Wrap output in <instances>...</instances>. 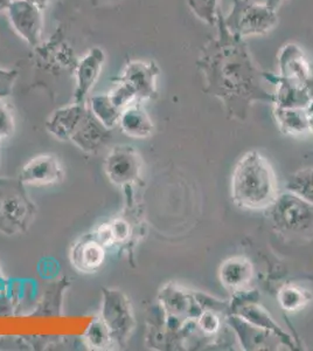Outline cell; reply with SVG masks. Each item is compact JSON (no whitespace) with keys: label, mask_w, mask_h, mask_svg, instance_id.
Wrapping results in <instances>:
<instances>
[{"label":"cell","mask_w":313,"mask_h":351,"mask_svg":"<svg viewBox=\"0 0 313 351\" xmlns=\"http://www.w3.org/2000/svg\"><path fill=\"white\" fill-rule=\"evenodd\" d=\"M216 34L199 53L197 67L203 77V90L221 101L227 112L243 120L256 101L274 102L266 88L264 72L258 67L245 39L231 34L218 12Z\"/></svg>","instance_id":"1"},{"label":"cell","mask_w":313,"mask_h":351,"mask_svg":"<svg viewBox=\"0 0 313 351\" xmlns=\"http://www.w3.org/2000/svg\"><path fill=\"white\" fill-rule=\"evenodd\" d=\"M231 195L241 208H269L277 198V182L269 162L258 152H248L238 160L231 178Z\"/></svg>","instance_id":"2"},{"label":"cell","mask_w":313,"mask_h":351,"mask_svg":"<svg viewBox=\"0 0 313 351\" xmlns=\"http://www.w3.org/2000/svg\"><path fill=\"white\" fill-rule=\"evenodd\" d=\"M36 205L19 178L0 177V233L16 236L27 231L36 219Z\"/></svg>","instance_id":"3"},{"label":"cell","mask_w":313,"mask_h":351,"mask_svg":"<svg viewBox=\"0 0 313 351\" xmlns=\"http://www.w3.org/2000/svg\"><path fill=\"white\" fill-rule=\"evenodd\" d=\"M223 23L231 34L245 39L271 32L278 24V14L264 3L233 0L230 12L223 16Z\"/></svg>","instance_id":"4"},{"label":"cell","mask_w":313,"mask_h":351,"mask_svg":"<svg viewBox=\"0 0 313 351\" xmlns=\"http://www.w3.org/2000/svg\"><path fill=\"white\" fill-rule=\"evenodd\" d=\"M270 208L275 228L284 234L308 237L313 234V204L292 192L277 196Z\"/></svg>","instance_id":"5"},{"label":"cell","mask_w":313,"mask_h":351,"mask_svg":"<svg viewBox=\"0 0 313 351\" xmlns=\"http://www.w3.org/2000/svg\"><path fill=\"white\" fill-rule=\"evenodd\" d=\"M101 319L109 330L115 347H123L135 327V319L130 301L118 289H102Z\"/></svg>","instance_id":"6"},{"label":"cell","mask_w":313,"mask_h":351,"mask_svg":"<svg viewBox=\"0 0 313 351\" xmlns=\"http://www.w3.org/2000/svg\"><path fill=\"white\" fill-rule=\"evenodd\" d=\"M6 12L16 34L31 47L39 46L44 31L42 10L28 0H12Z\"/></svg>","instance_id":"7"},{"label":"cell","mask_w":313,"mask_h":351,"mask_svg":"<svg viewBox=\"0 0 313 351\" xmlns=\"http://www.w3.org/2000/svg\"><path fill=\"white\" fill-rule=\"evenodd\" d=\"M142 162L138 152L129 145H117L112 148L104 162V171L111 183L127 186L137 180Z\"/></svg>","instance_id":"8"},{"label":"cell","mask_w":313,"mask_h":351,"mask_svg":"<svg viewBox=\"0 0 313 351\" xmlns=\"http://www.w3.org/2000/svg\"><path fill=\"white\" fill-rule=\"evenodd\" d=\"M18 178L26 186H48L64 180V169L56 156L46 154L28 160Z\"/></svg>","instance_id":"9"},{"label":"cell","mask_w":313,"mask_h":351,"mask_svg":"<svg viewBox=\"0 0 313 351\" xmlns=\"http://www.w3.org/2000/svg\"><path fill=\"white\" fill-rule=\"evenodd\" d=\"M159 74L158 64L153 61H130L117 80L123 81L134 88L138 101L149 100L157 96L155 80Z\"/></svg>","instance_id":"10"},{"label":"cell","mask_w":313,"mask_h":351,"mask_svg":"<svg viewBox=\"0 0 313 351\" xmlns=\"http://www.w3.org/2000/svg\"><path fill=\"white\" fill-rule=\"evenodd\" d=\"M107 256V247L94 233L81 237L71 250V261L76 271L86 274L95 273L102 267Z\"/></svg>","instance_id":"11"},{"label":"cell","mask_w":313,"mask_h":351,"mask_svg":"<svg viewBox=\"0 0 313 351\" xmlns=\"http://www.w3.org/2000/svg\"><path fill=\"white\" fill-rule=\"evenodd\" d=\"M105 62L103 49L94 47L79 60L76 67V87L74 102L87 104L88 95L99 80L102 67Z\"/></svg>","instance_id":"12"},{"label":"cell","mask_w":313,"mask_h":351,"mask_svg":"<svg viewBox=\"0 0 313 351\" xmlns=\"http://www.w3.org/2000/svg\"><path fill=\"white\" fill-rule=\"evenodd\" d=\"M111 129L96 119L88 108L71 142L87 154H97L107 147L111 140Z\"/></svg>","instance_id":"13"},{"label":"cell","mask_w":313,"mask_h":351,"mask_svg":"<svg viewBox=\"0 0 313 351\" xmlns=\"http://www.w3.org/2000/svg\"><path fill=\"white\" fill-rule=\"evenodd\" d=\"M264 79L266 82H271L276 86V93L274 94L276 107L309 110L311 97L305 84L266 72H264Z\"/></svg>","instance_id":"14"},{"label":"cell","mask_w":313,"mask_h":351,"mask_svg":"<svg viewBox=\"0 0 313 351\" xmlns=\"http://www.w3.org/2000/svg\"><path fill=\"white\" fill-rule=\"evenodd\" d=\"M87 104H74L56 109L46 122V129L59 141L72 140L74 132L87 112Z\"/></svg>","instance_id":"15"},{"label":"cell","mask_w":313,"mask_h":351,"mask_svg":"<svg viewBox=\"0 0 313 351\" xmlns=\"http://www.w3.org/2000/svg\"><path fill=\"white\" fill-rule=\"evenodd\" d=\"M279 75L305 84L313 75V66L298 45L286 44L278 53Z\"/></svg>","instance_id":"16"},{"label":"cell","mask_w":313,"mask_h":351,"mask_svg":"<svg viewBox=\"0 0 313 351\" xmlns=\"http://www.w3.org/2000/svg\"><path fill=\"white\" fill-rule=\"evenodd\" d=\"M122 132L134 138H147L153 132V124L140 101H136L121 112L118 121Z\"/></svg>","instance_id":"17"},{"label":"cell","mask_w":313,"mask_h":351,"mask_svg":"<svg viewBox=\"0 0 313 351\" xmlns=\"http://www.w3.org/2000/svg\"><path fill=\"white\" fill-rule=\"evenodd\" d=\"M275 117L283 132L288 134H303L310 129V114L308 109L281 108L276 107Z\"/></svg>","instance_id":"18"},{"label":"cell","mask_w":313,"mask_h":351,"mask_svg":"<svg viewBox=\"0 0 313 351\" xmlns=\"http://www.w3.org/2000/svg\"><path fill=\"white\" fill-rule=\"evenodd\" d=\"M87 102L88 108L107 128L112 129L118 124L122 110L111 101L109 94L92 95L88 99Z\"/></svg>","instance_id":"19"},{"label":"cell","mask_w":313,"mask_h":351,"mask_svg":"<svg viewBox=\"0 0 313 351\" xmlns=\"http://www.w3.org/2000/svg\"><path fill=\"white\" fill-rule=\"evenodd\" d=\"M251 266L242 259H233L223 263L220 271L222 282L230 288H240L251 279Z\"/></svg>","instance_id":"20"},{"label":"cell","mask_w":313,"mask_h":351,"mask_svg":"<svg viewBox=\"0 0 313 351\" xmlns=\"http://www.w3.org/2000/svg\"><path fill=\"white\" fill-rule=\"evenodd\" d=\"M84 339L87 341L88 346L95 350H107L111 347H115L109 330L101 317H97L92 321V324L86 331Z\"/></svg>","instance_id":"21"},{"label":"cell","mask_w":313,"mask_h":351,"mask_svg":"<svg viewBox=\"0 0 313 351\" xmlns=\"http://www.w3.org/2000/svg\"><path fill=\"white\" fill-rule=\"evenodd\" d=\"M288 189L290 192L313 204V168L296 172L290 178Z\"/></svg>","instance_id":"22"},{"label":"cell","mask_w":313,"mask_h":351,"mask_svg":"<svg viewBox=\"0 0 313 351\" xmlns=\"http://www.w3.org/2000/svg\"><path fill=\"white\" fill-rule=\"evenodd\" d=\"M187 6L199 21L210 26L218 21V0H187Z\"/></svg>","instance_id":"23"},{"label":"cell","mask_w":313,"mask_h":351,"mask_svg":"<svg viewBox=\"0 0 313 351\" xmlns=\"http://www.w3.org/2000/svg\"><path fill=\"white\" fill-rule=\"evenodd\" d=\"M115 87L112 88L110 93H108L110 96L111 101L118 107L121 110L129 107L130 104H134L137 99V94H136L134 88L130 87L129 84H125L123 81L116 80Z\"/></svg>","instance_id":"24"},{"label":"cell","mask_w":313,"mask_h":351,"mask_svg":"<svg viewBox=\"0 0 313 351\" xmlns=\"http://www.w3.org/2000/svg\"><path fill=\"white\" fill-rule=\"evenodd\" d=\"M279 301L286 311H296L306 304V295L298 288L286 287L281 291Z\"/></svg>","instance_id":"25"},{"label":"cell","mask_w":313,"mask_h":351,"mask_svg":"<svg viewBox=\"0 0 313 351\" xmlns=\"http://www.w3.org/2000/svg\"><path fill=\"white\" fill-rule=\"evenodd\" d=\"M16 129L14 117L8 104H5L3 99H0V137L8 138L12 135Z\"/></svg>","instance_id":"26"},{"label":"cell","mask_w":313,"mask_h":351,"mask_svg":"<svg viewBox=\"0 0 313 351\" xmlns=\"http://www.w3.org/2000/svg\"><path fill=\"white\" fill-rule=\"evenodd\" d=\"M110 230L111 246L119 245L129 239L130 228L129 223L123 219H115L108 223Z\"/></svg>","instance_id":"27"},{"label":"cell","mask_w":313,"mask_h":351,"mask_svg":"<svg viewBox=\"0 0 313 351\" xmlns=\"http://www.w3.org/2000/svg\"><path fill=\"white\" fill-rule=\"evenodd\" d=\"M16 79L18 72L16 69L0 68V99H5L12 94Z\"/></svg>","instance_id":"28"},{"label":"cell","mask_w":313,"mask_h":351,"mask_svg":"<svg viewBox=\"0 0 313 351\" xmlns=\"http://www.w3.org/2000/svg\"><path fill=\"white\" fill-rule=\"evenodd\" d=\"M216 317H214L213 315H205L203 317V326L205 327V329H207V330L213 331L214 330L215 328L218 327V322H215L214 321H216Z\"/></svg>","instance_id":"29"},{"label":"cell","mask_w":313,"mask_h":351,"mask_svg":"<svg viewBox=\"0 0 313 351\" xmlns=\"http://www.w3.org/2000/svg\"><path fill=\"white\" fill-rule=\"evenodd\" d=\"M33 4H36L38 8H41L44 11L45 8H47L49 5L52 4L54 0H28Z\"/></svg>","instance_id":"30"},{"label":"cell","mask_w":313,"mask_h":351,"mask_svg":"<svg viewBox=\"0 0 313 351\" xmlns=\"http://www.w3.org/2000/svg\"><path fill=\"white\" fill-rule=\"evenodd\" d=\"M284 1H286V0H264V4L273 8V10L277 11L278 8H281V4H283Z\"/></svg>","instance_id":"31"},{"label":"cell","mask_w":313,"mask_h":351,"mask_svg":"<svg viewBox=\"0 0 313 351\" xmlns=\"http://www.w3.org/2000/svg\"><path fill=\"white\" fill-rule=\"evenodd\" d=\"M12 0H0V12H4L8 8V5L11 4Z\"/></svg>","instance_id":"32"},{"label":"cell","mask_w":313,"mask_h":351,"mask_svg":"<svg viewBox=\"0 0 313 351\" xmlns=\"http://www.w3.org/2000/svg\"><path fill=\"white\" fill-rule=\"evenodd\" d=\"M245 1H250V3H264V0H245Z\"/></svg>","instance_id":"33"},{"label":"cell","mask_w":313,"mask_h":351,"mask_svg":"<svg viewBox=\"0 0 313 351\" xmlns=\"http://www.w3.org/2000/svg\"><path fill=\"white\" fill-rule=\"evenodd\" d=\"M105 1H117V0H105Z\"/></svg>","instance_id":"34"},{"label":"cell","mask_w":313,"mask_h":351,"mask_svg":"<svg viewBox=\"0 0 313 351\" xmlns=\"http://www.w3.org/2000/svg\"><path fill=\"white\" fill-rule=\"evenodd\" d=\"M1 140H3V138H1V137H0V142H1Z\"/></svg>","instance_id":"35"}]
</instances>
